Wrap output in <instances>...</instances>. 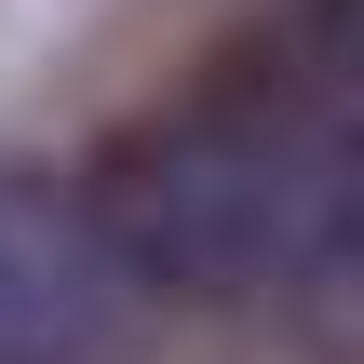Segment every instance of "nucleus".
<instances>
[{
    "mask_svg": "<svg viewBox=\"0 0 364 364\" xmlns=\"http://www.w3.org/2000/svg\"><path fill=\"white\" fill-rule=\"evenodd\" d=\"M135 297L230 311L297 364H364V108L351 95H243L122 149L95 203Z\"/></svg>",
    "mask_w": 364,
    "mask_h": 364,
    "instance_id": "1",
    "label": "nucleus"
},
{
    "mask_svg": "<svg viewBox=\"0 0 364 364\" xmlns=\"http://www.w3.org/2000/svg\"><path fill=\"white\" fill-rule=\"evenodd\" d=\"M135 338V270L95 203L54 176H0V364H108Z\"/></svg>",
    "mask_w": 364,
    "mask_h": 364,
    "instance_id": "2",
    "label": "nucleus"
},
{
    "mask_svg": "<svg viewBox=\"0 0 364 364\" xmlns=\"http://www.w3.org/2000/svg\"><path fill=\"white\" fill-rule=\"evenodd\" d=\"M351 54H364V0H351Z\"/></svg>",
    "mask_w": 364,
    "mask_h": 364,
    "instance_id": "3",
    "label": "nucleus"
}]
</instances>
